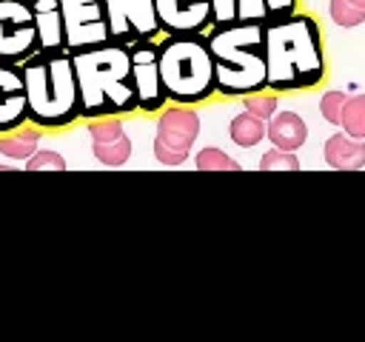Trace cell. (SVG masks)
Segmentation results:
<instances>
[{
    "label": "cell",
    "instance_id": "1",
    "mask_svg": "<svg viewBox=\"0 0 365 342\" xmlns=\"http://www.w3.org/2000/svg\"><path fill=\"white\" fill-rule=\"evenodd\" d=\"M265 48V88L302 91L319 86L325 77L322 34L314 17L291 11L279 20L262 23Z\"/></svg>",
    "mask_w": 365,
    "mask_h": 342
},
{
    "label": "cell",
    "instance_id": "2",
    "mask_svg": "<svg viewBox=\"0 0 365 342\" xmlns=\"http://www.w3.org/2000/svg\"><path fill=\"white\" fill-rule=\"evenodd\" d=\"M71 66L80 91V117L100 120L137 111V94L128 71V48L120 43H103L74 48Z\"/></svg>",
    "mask_w": 365,
    "mask_h": 342
},
{
    "label": "cell",
    "instance_id": "3",
    "mask_svg": "<svg viewBox=\"0 0 365 342\" xmlns=\"http://www.w3.org/2000/svg\"><path fill=\"white\" fill-rule=\"evenodd\" d=\"M26 91V123L66 128L80 120V91L68 51H37L20 63Z\"/></svg>",
    "mask_w": 365,
    "mask_h": 342
},
{
    "label": "cell",
    "instance_id": "4",
    "mask_svg": "<svg viewBox=\"0 0 365 342\" xmlns=\"http://www.w3.org/2000/svg\"><path fill=\"white\" fill-rule=\"evenodd\" d=\"M208 51L214 60V83L222 97H248L265 88L262 23L231 20L211 26Z\"/></svg>",
    "mask_w": 365,
    "mask_h": 342
},
{
    "label": "cell",
    "instance_id": "5",
    "mask_svg": "<svg viewBox=\"0 0 365 342\" xmlns=\"http://www.w3.org/2000/svg\"><path fill=\"white\" fill-rule=\"evenodd\" d=\"M157 60L168 103L197 105L217 94L214 60L205 34H168L157 43Z\"/></svg>",
    "mask_w": 365,
    "mask_h": 342
},
{
    "label": "cell",
    "instance_id": "6",
    "mask_svg": "<svg viewBox=\"0 0 365 342\" xmlns=\"http://www.w3.org/2000/svg\"><path fill=\"white\" fill-rule=\"evenodd\" d=\"M37 51L40 37L29 0H0V60L20 66Z\"/></svg>",
    "mask_w": 365,
    "mask_h": 342
},
{
    "label": "cell",
    "instance_id": "7",
    "mask_svg": "<svg viewBox=\"0 0 365 342\" xmlns=\"http://www.w3.org/2000/svg\"><path fill=\"white\" fill-rule=\"evenodd\" d=\"M200 134V117L191 111V105H171L163 108L157 120V137H154V157L163 165H182L188 160V151Z\"/></svg>",
    "mask_w": 365,
    "mask_h": 342
},
{
    "label": "cell",
    "instance_id": "8",
    "mask_svg": "<svg viewBox=\"0 0 365 342\" xmlns=\"http://www.w3.org/2000/svg\"><path fill=\"white\" fill-rule=\"evenodd\" d=\"M128 48V71L137 94V108L157 114L168 105V94L160 80V60H157V43L154 40H134Z\"/></svg>",
    "mask_w": 365,
    "mask_h": 342
},
{
    "label": "cell",
    "instance_id": "9",
    "mask_svg": "<svg viewBox=\"0 0 365 342\" xmlns=\"http://www.w3.org/2000/svg\"><path fill=\"white\" fill-rule=\"evenodd\" d=\"M66 26V51L108 43V20L103 0H60Z\"/></svg>",
    "mask_w": 365,
    "mask_h": 342
},
{
    "label": "cell",
    "instance_id": "10",
    "mask_svg": "<svg viewBox=\"0 0 365 342\" xmlns=\"http://www.w3.org/2000/svg\"><path fill=\"white\" fill-rule=\"evenodd\" d=\"M111 43L128 46L134 40H154L160 34L154 0H103Z\"/></svg>",
    "mask_w": 365,
    "mask_h": 342
},
{
    "label": "cell",
    "instance_id": "11",
    "mask_svg": "<svg viewBox=\"0 0 365 342\" xmlns=\"http://www.w3.org/2000/svg\"><path fill=\"white\" fill-rule=\"evenodd\" d=\"M154 14L163 34H202L211 26L208 0H154Z\"/></svg>",
    "mask_w": 365,
    "mask_h": 342
},
{
    "label": "cell",
    "instance_id": "12",
    "mask_svg": "<svg viewBox=\"0 0 365 342\" xmlns=\"http://www.w3.org/2000/svg\"><path fill=\"white\" fill-rule=\"evenodd\" d=\"M88 134H91V148L94 157L108 165V168H120L125 165V160L131 157V142L125 137V128L117 117H100V120H88Z\"/></svg>",
    "mask_w": 365,
    "mask_h": 342
},
{
    "label": "cell",
    "instance_id": "13",
    "mask_svg": "<svg viewBox=\"0 0 365 342\" xmlns=\"http://www.w3.org/2000/svg\"><path fill=\"white\" fill-rule=\"evenodd\" d=\"M26 123V91L17 63L0 60V134L14 131Z\"/></svg>",
    "mask_w": 365,
    "mask_h": 342
},
{
    "label": "cell",
    "instance_id": "14",
    "mask_svg": "<svg viewBox=\"0 0 365 342\" xmlns=\"http://www.w3.org/2000/svg\"><path fill=\"white\" fill-rule=\"evenodd\" d=\"M40 37V51H66V26L60 0H29Z\"/></svg>",
    "mask_w": 365,
    "mask_h": 342
},
{
    "label": "cell",
    "instance_id": "15",
    "mask_svg": "<svg viewBox=\"0 0 365 342\" xmlns=\"http://www.w3.org/2000/svg\"><path fill=\"white\" fill-rule=\"evenodd\" d=\"M271 123L265 125V134H268V140L274 142V148H282V151H297L302 142H305V137H308V125H305V120L299 117V114H294V111H274L271 117H268Z\"/></svg>",
    "mask_w": 365,
    "mask_h": 342
},
{
    "label": "cell",
    "instance_id": "16",
    "mask_svg": "<svg viewBox=\"0 0 365 342\" xmlns=\"http://www.w3.org/2000/svg\"><path fill=\"white\" fill-rule=\"evenodd\" d=\"M325 162L336 171H356L365 168V142L354 137L334 134L325 142Z\"/></svg>",
    "mask_w": 365,
    "mask_h": 342
},
{
    "label": "cell",
    "instance_id": "17",
    "mask_svg": "<svg viewBox=\"0 0 365 342\" xmlns=\"http://www.w3.org/2000/svg\"><path fill=\"white\" fill-rule=\"evenodd\" d=\"M297 9V0H237V20L271 23Z\"/></svg>",
    "mask_w": 365,
    "mask_h": 342
},
{
    "label": "cell",
    "instance_id": "18",
    "mask_svg": "<svg viewBox=\"0 0 365 342\" xmlns=\"http://www.w3.org/2000/svg\"><path fill=\"white\" fill-rule=\"evenodd\" d=\"M37 140H40L37 125H17L14 131H9V137H0V154L11 160H26L37 151Z\"/></svg>",
    "mask_w": 365,
    "mask_h": 342
},
{
    "label": "cell",
    "instance_id": "19",
    "mask_svg": "<svg viewBox=\"0 0 365 342\" xmlns=\"http://www.w3.org/2000/svg\"><path fill=\"white\" fill-rule=\"evenodd\" d=\"M231 140L240 145V148H251V145H257L262 137H265V120H259V117H254V114H237L234 120H231Z\"/></svg>",
    "mask_w": 365,
    "mask_h": 342
},
{
    "label": "cell",
    "instance_id": "20",
    "mask_svg": "<svg viewBox=\"0 0 365 342\" xmlns=\"http://www.w3.org/2000/svg\"><path fill=\"white\" fill-rule=\"evenodd\" d=\"M339 125L348 131V137L365 140V94L345 97L342 111H339Z\"/></svg>",
    "mask_w": 365,
    "mask_h": 342
},
{
    "label": "cell",
    "instance_id": "21",
    "mask_svg": "<svg viewBox=\"0 0 365 342\" xmlns=\"http://www.w3.org/2000/svg\"><path fill=\"white\" fill-rule=\"evenodd\" d=\"M194 165L200 171H240V162L234 157H228L220 148H202L194 160Z\"/></svg>",
    "mask_w": 365,
    "mask_h": 342
},
{
    "label": "cell",
    "instance_id": "22",
    "mask_svg": "<svg viewBox=\"0 0 365 342\" xmlns=\"http://www.w3.org/2000/svg\"><path fill=\"white\" fill-rule=\"evenodd\" d=\"M277 168H285V171H299V160L294 151H282V148H271L259 157V171H277Z\"/></svg>",
    "mask_w": 365,
    "mask_h": 342
},
{
    "label": "cell",
    "instance_id": "23",
    "mask_svg": "<svg viewBox=\"0 0 365 342\" xmlns=\"http://www.w3.org/2000/svg\"><path fill=\"white\" fill-rule=\"evenodd\" d=\"M331 20L336 26L351 28V26H359L365 20V9H359V6H354L348 0H331Z\"/></svg>",
    "mask_w": 365,
    "mask_h": 342
},
{
    "label": "cell",
    "instance_id": "24",
    "mask_svg": "<svg viewBox=\"0 0 365 342\" xmlns=\"http://www.w3.org/2000/svg\"><path fill=\"white\" fill-rule=\"evenodd\" d=\"M242 105H245L248 114H254V117H259V120H268V117L277 111V97H274V94H248V97L242 100Z\"/></svg>",
    "mask_w": 365,
    "mask_h": 342
},
{
    "label": "cell",
    "instance_id": "25",
    "mask_svg": "<svg viewBox=\"0 0 365 342\" xmlns=\"http://www.w3.org/2000/svg\"><path fill=\"white\" fill-rule=\"evenodd\" d=\"M26 168L29 171H66V160L57 151H34Z\"/></svg>",
    "mask_w": 365,
    "mask_h": 342
},
{
    "label": "cell",
    "instance_id": "26",
    "mask_svg": "<svg viewBox=\"0 0 365 342\" xmlns=\"http://www.w3.org/2000/svg\"><path fill=\"white\" fill-rule=\"evenodd\" d=\"M345 91H339V88H334V91H325L322 94V100H319V111H322V117L328 120V123H334V125H339V111H342V103H345Z\"/></svg>",
    "mask_w": 365,
    "mask_h": 342
},
{
    "label": "cell",
    "instance_id": "27",
    "mask_svg": "<svg viewBox=\"0 0 365 342\" xmlns=\"http://www.w3.org/2000/svg\"><path fill=\"white\" fill-rule=\"evenodd\" d=\"M208 6H211V26L237 20V0H208Z\"/></svg>",
    "mask_w": 365,
    "mask_h": 342
},
{
    "label": "cell",
    "instance_id": "28",
    "mask_svg": "<svg viewBox=\"0 0 365 342\" xmlns=\"http://www.w3.org/2000/svg\"><path fill=\"white\" fill-rule=\"evenodd\" d=\"M348 3H354V6H359V9H365V0H348Z\"/></svg>",
    "mask_w": 365,
    "mask_h": 342
}]
</instances>
